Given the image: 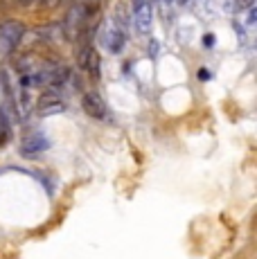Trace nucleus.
<instances>
[{
  "label": "nucleus",
  "mask_w": 257,
  "mask_h": 259,
  "mask_svg": "<svg viewBox=\"0 0 257 259\" xmlns=\"http://www.w3.org/2000/svg\"><path fill=\"white\" fill-rule=\"evenodd\" d=\"M81 108L88 117L93 119H104L106 117V104L97 93H86L81 97Z\"/></svg>",
  "instance_id": "nucleus-3"
},
{
  "label": "nucleus",
  "mask_w": 257,
  "mask_h": 259,
  "mask_svg": "<svg viewBox=\"0 0 257 259\" xmlns=\"http://www.w3.org/2000/svg\"><path fill=\"white\" fill-rule=\"evenodd\" d=\"M133 18H136V27L138 32L147 34L151 27V0L133 5Z\"/></svg>",
  "instance_id": "nucleus-6"
},
{
  "label": "nucleus",
  "mask_w": 257,
  "mask_h": 259,
  "mask_svg": "<svg viewBox=\"0 0 257 259\" xmlns=\"http://www.w3.org/2000/svg\"><path fill=\"white\" fill-rule=\"evenodd\" d=\"M77 63L81 70H86L93 79H100V54L91 43H83L77 54Z\"/></svg>",
  "instance_id": "nucleus-2"
},
{
  "label": "nucleus",
  "mask_w": 257,
  "mask_h": 259,
  "mask_svg": "<svg viewBox=\"0 0 257 259\" xmlns=\"http://www.w3.org/2000/svg\"><path fill=\"white\" fill-rule=\"evenodd\" d=\"M25 32H27V27L21 21L9 18V21L0 23V54H5V57L14 54V50L21 46Z\"/></svg>",
  "instance_id": "nucleus-1"
},
{
  "label": "nucleus",
  "mask_w": 257,
  "mask_h": 259,
  "mask_svg": "<svg viewBox=\"0 0 257 259\" xmlns=\"http://www.w3.org/2000/svg\"><path fill=\"white\" fill-rule=\"evenodd\" d=\"M43 5H48V7H54V5H59L61 3V0H41Z\"/></svg>",
  "instance_id": "nucleus-9"
},
{
  "label": "nucleus",
  "mask_w": 257,
  "mask_h": 259,
  "mask_svg": "<svg viewBox=\"0 0 257 259\" xmlns=\"http://www.w3.org/2000/svg\"><path fill=\"white\" fill-rule=\"evenodd\" d=\"M9 119H12V115L0 106V147L9 144V140H12V122Z\"/></svg>",
  "instance_id": "nucleus-8"
},
{
  "label": "nucleus",
  "mask_w": 257,
  "mask_h": 259,
  "mask_svg": "<svg viewBox=\"0 0 257 259\" xmlns=\"http://www.w3.org/2000/svg\"><path fill=\"white\" fill-rule=\"evenodd\" d=\"M104 46H106V50L111 54H120L126 46V34L117 25H111L106 29V34H104Z\"/></svg>",
  "instance_id": "nucleus-4"
},
{
  "label": "nucleus",
  "mask_w": 257,
  "mask_h": 259,
  "mask_svg": "<svg viewBox=\"0 0 257 259\" xmlns=\"http://www.w3.org/2000/svg\"><path fill=\"white\" fill-rule=\"evenodd\" d=\"M48 147H50V140H48L43 133H32V136H27L25 140H23L21 153L23 156H36V153L46 151Z\"/></svg>",
  "instance_id": "nucleus-5"
},
{
  "label": "nucleus",
  "mask_w": 257,
  "mask_h": 259,
  "mask_svg": "<svg viewBox=\"0 0 257 259\" xmlns=\"http://www.w3.org/2000/svg\"><path fill=\"white\" fill-rule=\"evenodd\" d=\"M210 74H207V70H199V79H207Z\"/></svg>",
  "instance_id": "nucleus-11"
},
{
  "label": "nucleus",
  "mask_w": 257,
  "mask_h": 259,
  "mask_svg": "<svg viewBox=\"0 0 257 259\" xmlns=\"http://www.w3.org/2000/svg\"><path fill=\"white\" fill-rule=\"evenodd\" d=\"M241 5L244 7H253V0H241Z\"/></svg>",
  "instance_id": "nucleus-12"
},
{
  "label": "nucleus",
  "mask_w": 257,
  "mask_h": 259,
  "mask_svg": "<svg viewBox=\"0 0 257 259\" xmlns=\"http://www.w3.org/2000/svg\"><path fill=\"white\" fill-rule=\"evenodd\" d=\"M203 43H205V46H212V43H215V38H212V36H205Z\"/></svg>",
  "instance_id": "nucleus-10"
},
{
  "label": "nucleus",
  "mask_w": 257,
  "mask_h": 259,
  "mask_svg": "<svg viewBox=\"0 0 257 259\" xmlns=\"http://www.w3.org/2000/svg\"><path fill=\"white\" fill-rule=\"evenodd\" d=\"M61 111H66V104L57 95L52 93L41 95V99H38V113L41 115H54V113H61Z\"/></svg>",
  "instance_id": "nucleus-7"
}]
</instances>
